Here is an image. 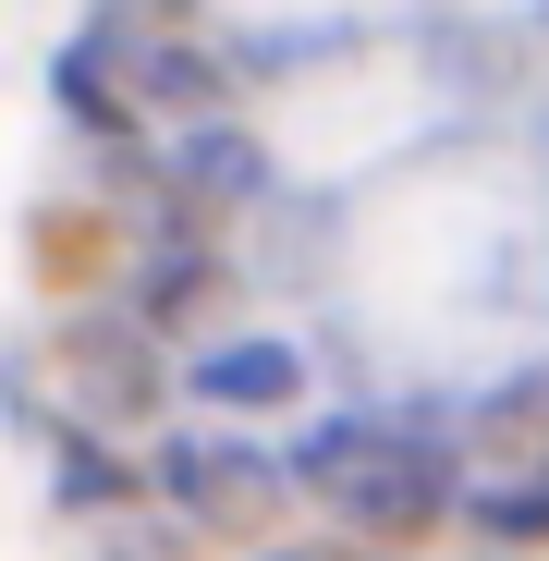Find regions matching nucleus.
Wrapping results in <instances>:
<instances>
[{
    "label": "nucleus",
    "mask_w": 549,
    "mask_h": 561,
    "mask_svg": "<svg viewBox=\"0 0 549 561\" xmlns=\"http://www.w3.org/2000/svg\"><path fill=\"white\" fill-rule=\"evenodd\" d=\"M61 366H73L85 415H111V427H135V415L159 403V354H147V330H123V318H85V330H61Z\"/></svg>",
    "instance_id": "7ed1b4c3"
},
{
    "label": "nucleus",
    "mask_w": 549,
    "mask_h": 561,
    "mask_svg": "<svg viewBox=\"0 0 549 561\" xmlns=\"http://www.w3.org/2000/svg\"><path fill=\"white\" fill-rule=\"evenodd\" d=\"M256 561H318V549H256Z\"/></svg>",
    "instance_id": "6e6552de"
},
{
    "label": "nucleus",
    "mask_w": 549,
    "mask_h": 561,
    "mask_svg": "<svg viewBox=\"0 0 549 561\" xmlns=\"http://www.w3.org/2000/svg\"><path fill=\"white\" fill-rule=\"evenodd\" d=\"M208 280H220V268H208L196 244H171V256H159V280H147V330H171L183 306H208Z\"/></svg>",
    "instance_id": "423d86ee"
},
{
    "label": "nucleus",
    "mask_w": 549,
    "mask_h": 561,
    "mask_svg": "<svg viewBox=\"0 0 549 561\" xmlns=\"http://www.w3.org/2000/svg\"><path fill=\"white\" fill-rule=\"evenodd\" d=\"M282 489H294L282 451H232V439H171L159 451V501L196 513L183 537H256L268 513H282Z\"/></svg>",
    "instance_id": "f03ea898"
},
{
    "label": "nucleus",
    "mask_w": 549,
    "mask_h": 561,
    "mask_svg": "<svg viewBox=\"0 0 549 561\" xmlns=\"http://www.w3.org/2000/svg\"><path fill=\"white\" fill-rule=\"evenodd\" d=\"M465 525L501 537V549H549V463H489L465 489Z\"/></svg>",
    "instance_id": "39448f33"
},
{
    "label": "nucleus",
    "mask_w": 549,
    "mask_h": 561,
    "mask_svg": "<svg viewBox=\"0 0 549 561\" xmlns=\"http://www.w3.org/2000/svg\"><path fill=\"white\" fill-rule=\"evenodd\" d=\"M183 391H196V403H232V415H294L306 354H294V330H282V342H208L196 366H183Z\"/></svg>",
    "instance_id": "20e7f679"
},
{
    "label": "nucleus",
    "mask_w": 549,
    "mask_h": 561,
    "mask_svg": "<svg viewBox=\"0 0 549 561\" xmlns=\"http://www.w3.org/2000/svg\"><path fill=\"white\" fill-rule=\"evenodd\" d=\"M282 463H294V489H306L342 537H366V549L427 537L439 513H465L451 439H439V427H415V415H318Z\"/></svg>",
    "instance_id": "f257e3e1"
},
{
    "label": "nucleus",
    "mask_w": 549,
    "mask_h": 561,
    "mask_svg": "<svg viewBox=\"0 0 549 561\" xmlns=\"http://www.w3.org/2000/svg\"><path fill=\"white\" fill-rule=\"evenodd\" d=\"M61 501H123V477H111L99 451H73V463H61Z\"/></svg>",
    "instance_id": "0eeeda50"
}]
</instances>
